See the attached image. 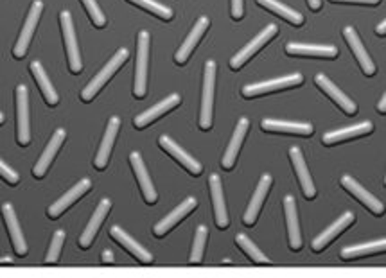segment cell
<instances>
[{"label": "cell", "mask_w": 386, "mask_h": 278, "mask_svg": "<svg viewBox=\"0 0 386 278\" xmlns=\"http://www.w3.org/2000/svg\"><path fill=\"white\" fill-rule=\"evenodd\" d=\"M372 129H374L372 122H368V121L360 122V124L350 126V128H343V129H338V132L326 133V135H323V144L333 146V144L343 142V140H350V139H356V137L367 135V133H370Z\"/></svg>", "instance_id": "f546056e"}, {"label": "cell", "mask_w": 386, "mask_h": 278, "mask_svg": "<svg viewBox=\"0 0 386 278\" xmlns=\"http://www.w3.org/2000/svg\"><path fill=\"white\" fill-rule=\"evenodd\" d=\"M2 122H4V115L0 113V124H2Z\"/></svg>", "instance_id": "c3c4849f"}, {"label": "cell", "mask_w": 386, "mask_h": 278, "mask_svg": "<svg viewBox=\"0 0 386 278\" xmlns=\"http://www.w3.org/2000/svg\"><path fill=\"white\" fill-rule=\"evenodd\" d=\"M289 156H291L293 166H295V171H296V176H299L300 185H302V192L306 194L307 200H313L314 196H316V188H314L313 180H311V174H309V171H307L302 151H300L299 147H291Z\"/></svg>", "instance_id": "44dd1931"}, {"label": "cell", "mask_w": 386, "mask_h": 278, "mask_svg": "<svg viewBox=\"0 0 386 278\" xmlns=\"http://www.w3.org/2000/svg\"><path fill=\"white\" fill-rule=\"evenodd\" d=\"M248 128H250V121L242 117L241 121H239L237 128H235L234 137L230 139L227 153H225V156H223V164H221V166H223V169L230 171L232 167H234L235 158H237V153H239V149H241V144H242V140H245V135H247Z\"/></svg>", "instance_id": "83f0119b"}, {"label": "cell", "mask_w": 386, "mask_h": 278, "mask_svg": "<svg viewBox=\"0 0 386 278\" xmlns=\"http://www.w3.org/2000/svg\"><path fill=\"white\" fill-rule=\"evenodd\" d=\"M101 259L104 260V262H114V253H112L110 250H104V252H102Z\"/></svg>", "instance_id": "7bdbcfd3"}, {"label": "cell", "mask_w": 386, "mask_h": 278, "mask_svg": "<svg viewBox=\"0 0 386 278\" xmlns=\"http://www.w3.org/2000/svg\"><path fill=\"white\" fill-rule=\"evenodd\" d=\"M90 187H92V181L88 180V178H85V180L77 181V183L74 185V187L70 188V191L65 192V194L61 196V198L56 201V203L50 205V207H49V212H47V214H49V218L56 219L58 215L63 214V212L67 210V208L70 207V205L76 203V201L80 200L81 196L87 194L88 188H90Z\"/></svg>", "instance_id": "30bf717a"}, {"label": "cell", "mask_w": 386, "mask_h": 278, "mask_svg": "<svg viewBox=\"0 0 386 278\" xmlns=\"http://www.w3.org/2000/svg\"><path fill=\"white\" fill-rule=\"evenodd\" d=\"M63 241H65V232L63 230H58V232L54 233V239H53V242H50L49 253H47V257H45L47 264H53L60 259L61 248H63Z\"/></svg>", "instance_id": "74e56055"}, {"label": "cell", "mask_w": 386, "mask_h": 278, "mask_svg": "<svg viewBox=\"0 0 386 278\" xmlns=\"http://www.w3.org/2000/svg\"><path fill=\"white\" fill-rule=\"evenodd\" d=\"M180 105V95L173 94L169 97H166L163 101H160L159 105H155L153 108L146 109L144 113H140V115L135 117V126L136 128H146L148 124H151L153 121H156L159 117H162L163 113H167L169 109H173L174 106Z\"/></svg>", "instance_id": "ac0fdd59"}, {"label": "cell", "mask_w": 386, "mask_h": 278, "mask_svg": "<svg viewBox=\"0 0 386 278\" xmlns=\"http://www.w3.org/2000/svg\"><path fill=\"white\" fill-rule=\"evenodd\" d=\"M288 54L295 56H311V58H336L338 49L333 46H306V43H288L286 46Z\"/></svg>", "instance_id": "4dcf8cb0"}, {"label": "cell", "mask_w": 386, "mask_h": 278, "mask_svg": "<svg viewBox=\"0 0 386 278\" xmlns=\"http://www.w3.org/2000/svg\"><path fill=\"white\" fill-rule=\"evenodd\" d=\"M119 126H121L119 117H112L110 122H108L107 133H104V137H102V140H101V147H99V151H97V156H95L94 164L97 169H104L108 160H110V153L115 142V135H117V132H119Z\"/></svg>", "instance_id": "e0dca14e"}, {"label": "cell", "mask_w": 386, "mask_h": 278, "mask_svg": "<svg viewBox=\"0 0 386 278\" xmlns=\"http://www.w3.org/2000/svg\"><path fill=\"white\" fill-rule=\"evenodd\" d=\"M245 15V0H232V16L234 20L242 18Z\"/></svg>", "instance_id": "60d3db41"}, {"label": "cell", "mask_w": 386, "mask_h": 278, "mask_svg": "<svg viewBox=\"0 0 386 278\" xmlns=\"http://www.w3.org/2000/svg\"><path fill=\"white\" fill-rule=\"evenodd\" d=\"M148 60H149V33L142 31L139 34V53H136V74H135V97L146 95V81H148Z\"/></svg>", "instance_id": "3957f363"}, {"label": "cell", "mask_w": 386, "mask_h": 278, "mask_svg": "<svg viewBox=\"0 0 386 278\" xmlns=\"http://www.w3.org/2000/svg\"><path fill=\"white\" fill-rule=\"evenodd\" d=\"M257 2L262 6V8L277 13L279 16H282L284 20H288V22L295 23V26H302L304 16L300 15L299 11H295V9L288 8V6H284V4H280L279 0H257Z\"/></svg>", "instance_id": "d6a6232c"}, {"label": "cell", "mask_w": 386, "mask_h": 278, "mask_svg": "<svg viewBox=\"0 0 386 278\" xmlns=\"http://www.w3.org/2000/svg\"><path fill=\"white\" fill-rule=\"evenodd\" d=\"M31 72H33L34 79H36V83H38V87H40V90H42L43 97H45L47 105H50V106L58 105V101H60L58 92L54 90L53 83H50L49 77H47L42 63H40V61H33V63H31Z\"/></svg>", "instance_id": "1f68e13d"}, {"label": "cell", "mask_w": 386, "mask_h": 278, "mask_svg": "<svg viewBox=\"0 0 386 278\" xmlns=\"http://www.w3.org/2000/svg\"><path fill=\"white\" fill-rule=\"evenodd\" d=\"M302 83H304L302 74H291V75H286V77H277V79H269V81H262V83L247 85V87L242 88V95H245V97H255V95L269 94V92L282 90V88L299 87V85H302Z\"/></svg>", "instance_id": "277c9868"}, {"label": "cell", "mask_w": 386, "mask_h": 278, "mask_svg": "<svg viewBox=\"0 0 386 278\" xmlns=\"http://www.w3.org/2000/svg\"><path fill=\"white\" fill-rule=\"evenodd\" d=\"M379 112L386 113V95H382L381 101H379Z\"/></svg>", "instance_id": "f6af8a7d"}, {"label": "cell", "mask_w": 386, "mask_h": 278, "mask_svg": "<svg viewBox=\"0 0 386 278\" xmlns=\"http://www.w3.org/2000/svg\"><path fill=\"white\" fill-rule=\"evenodd\" d=\"M314 81H316V85H318V87L322 88V90L326 92V94L329 95V97L333 99V101L336 102V105L340 106V108L343 109L345 113H348V115H354V113L358 112L356 102H354L353 99H348L347 95H345L343 92H341L340 88H338L336 85H334L333 81H331V79L327 77V75L318 74V75H316V77H314Z\"/></svg>", "instance_id": "7c38bea8"}, {"label": "cell", "mask_w": 386, "mask_h": 278, "mask_svg": "<svg viewBox=\"0 0 386 278\" xmlns=\"http://www.w3.org/2000/svg\"><path fill=\"white\" fill-rule=\"evenodd\" d=\"M2 262H11V257H4V259H0V264Z\"/></svg>", "instance_id": "7dc6e473"}, {"label": "cell", "mask_w": 386, "mask_h": 278, "mask_svg": "<svg viewBox=\"0 0 386 278\" xmlns=\"http://www.w3.org/2000/svg\"><path fill=\"white\" fill-rule=\"evenodd\" d=\"M210 194H213V205H214V214H216V225L220 228H227L230 225V219H228L227 207H225V198H223V188H221V180L218 174H213L210 180Z\"/></svg>", "instance_id": "cb8c5ba5"}, {"label": "cell", "mask_w": 386, "mask_h": 278, "mask_svg": "<svg viewBox=\"0 0 386 278\" xmlns=\"http://www.w3.org/2000/svg\"><path fill=\"white\" fill-rule=\"evenodd\" d=\"M128 56H129L128 49L117 50V53H115V56L112 58V60L108 61L104 67H102V70L97 72V75L92 79L87 87H85V90L81 92V99H83V101H92V99L97 95V92H101V88L108 83V79L114 75V72H117L119 68L122 67V63L128 60Z\"/></svg>", "instance_id": "6da1fadb"}, {"label": "cell", "mask_w": 386, "mask_h": 278, "mask_svg": "<svg viewBox=\"0 0 386 278\" xmlns=\"http://www.w3.org/2000/svg\"><path fill=\"white\" fill-rule=\"evenodd\" d=\"M0 178H4V180L8 181V183H11V185H16V183H18V180H20L18 173H15L11 167L6 166L2 160H0Z\"/></svg>", "instance_id": "ab89813d"}, {"label": "cell", "mask_w": 386, "mask_h": 278, "mask_svg": "<svg viewBox=\"0 0 386 278\" xmlns=\"http://www.w3.org/2000/svg\"><path fill=\"white\" fill-rule=\"evenodd\" d=\"M129 2H133V4L140 6V8L148 9V11H151L153 15L160 16V18L163 20H171L173 18V11H171L169 8H166V6L159 4V2H155V0H129Z\"/></svg>", "instance_id": "8d00e7d4"}, {"label": "cell", "mask_w": 386, "mask_h": 278, "mask_svg": "<svg viewBox=\"0 0 386 278\" xmlns=\"http://www.w3.org/2000/svg\"><path fill=\"white\" fill-rule=\"evenodd\" d=\"M353 223H354L353 212H345V214L341 215L338 221H334L333 225L326 230V232H322L320 235H316V239H314L313 245H311L313 246L314 252H322V250L326 248L331 241H334V239H336V237L340 235L345 228H348V226L353 225Z\"/></svg>", "instance_id": "5bb4252c"}, {"label": "cell", "mask_w": 386, "mask_h": 278, "mask_svg": "<svg viewBox=\"0 0 386 278\" xmlns=\"http://www.w3.org/2000/svg\"><path fill=\"white\" fill-rule=\"evenodd\" d=\"M269 187H272V176H269V174H264V176L261 178V181H259L257 191H255V194H254V198H252L250 205H248L247 212H245V225H248V226L255 225Z\"/></svg>", "instance_id": "ffe728a7"}, {"label": "cell", "mask_w": 386, "mask_h": 278, "mask_svg": "<svg viewBox=\"0 0 386 278\" xmlns=\"http://www.w3.org/2000/svg\"><path fill=\"white\" fill-rule=\"evenodd\" d=\"M83 4H85V8H87L88 15L92 16V20H94L95 26L102 27L104 23H107V18H104V15H102L101 8H99L95 0H83Z\"/></svg>", "instance_id": "f35d334b"}, {"label": "cell", "mask_w": 386, "mask_h": 278, "mask_svg": "<svg viewBox=\"0 0 386 278\" xmlns=\"http://www.w3.org/2000/svg\"><path fill=\"white\" fill-rule=\"evenodd\" d=\"M284 212H286V221H288V235H289V245L291 250L299 252L302 248V233H300L299 225V214H296V205L293 196H286L284 198Z\"/></svg>", "instance_id": "9a60e30c"}, {"label": "cell", "mask_w": 386, "mask_h": 278, "mask_svg": "<svg viewBox=\"0 0 386 278\" xmlns=\"http://www.w3.org/2000/svg\"><path fill=\"white\" fill-rule=\"evenodd\" d=\"M207 226L200 225L196 230V239H194L193 245V253H191V264H198L201 262L203 259V250H205V242H207Z\"/></svg>", "instance_id": "d590c367"}, {"label": "cell", "mask_w": 386, "mask_h": 278, "mask_svg": "<svg viewBox=\"0 0 386 278\" xmlns=\"http://www.w3.org/2000/svg\"><path fill=\"white\" fill-rule=\"evenodd\" d=\"M275 33H277V26H275V23H269V26L266 27V29L262 31V33H259L257 36H255L254 40H252V42L248 43L247 47H245V49H241L237 54H235L234 58H232L230 67L234 68V70L241 68L242 65L247 63V61L250 60V58L254 56V54L257 53V50L261 49L262 46H266V43H268L269 40H272V38L275 36Z\"/></svg>", "instance_id": "52a82bcc"}, {"label": "cell", "mask_w": 386, "mask_h": 278, "mask_svg": "<svg viewBox=\"0 0 386 278\" xmlns=\"http://www.w3.org/2000/svg\"><path fill=\"white\" fill-rule=\"evenodd\" d=\"M42 9H43L42 2H40V0H34V4L31 6V9H29V16H27V20H26V26H23L22 33H20V36H18V42H16L15 49H13L15 58H23L27 54L31 38H33L34 29H36V23H38L40 15H42Z\"/></svg>", "instance_id": "8992f818"}, {"label": "cell", "mask_w": 386, "mask_h": 278, "mask_svg": "<svg viewBox=\"0 0 386 278\" xmlns=\"http://www.w3.org/2000/svg\"><path fill=\"white\" fill-rule=\"evenodd\" d=\"M110 207H112L110 200H102L101 203H99L97 210H95L94 215H92L90 223H88L87 228H85L83 235L80 237V246H81V248L87 250L88 246L92 245V241H94L95 233H97V230L101 228L102 221H104V218H107L108 212H110Z\"/></svg>", "instance_id": "4316f807"}, {"label": "cell", "mask_w": 386, "mask_h": 278, "mask_svg": "<svg viewBox=\"0 0 386 278\" xmlns=\"http://www.w3.org/2000/svg\"><path fill=\"white\" fill-rule=\"evenodd\" d=\"M196 205L198 203H196V200H194V198H187V200L183 201V203L180 205V207L174 208V210L171 212V214L167 215V218H163L162 221L156 223L155 228H153L155 235H159V237L166 235V233L169 232V230L173 228V226H176L180 221H182L183 218H186V215H189L191 212H193L194 208H196Z\"/></svg>", "instance_id": "4fadbf2b"}, {"label": "cell", "mask_w": 386, "mask_h": 278, "mask_svg": "<svg viewBox=\"0 0 386 278\" xmlns=\"http://www.w3.org/2000/svg\"><path fill=\"white\" fill-rule=\"evenodd\" d=\"M309 2V8L313 9V11H318L320 8H322V2L320 0H307Z\"/></svg>", "instance_id": "ee69618b"}, {"label": "cell", "mask_w": 386, "mask_h": 278, "mask_svg": "<svg viewBox=\"0 0 386 278\" xmlns=\"http://www.w3.org/2000/svg\"><path fill=\"white\" fill-rule=\"evenodd\" d=\"M340 183H341V187L347 188V191L350 192L354 198H358V200H360L361 203L368 208V210L374 212L375 215H381L382 212H385V207H382L381 201H379L377 198H374V194H370L368 191H365V188L361 187V185L354 180V178L343 176L340 180Z\"/></svg>", "instance_id": "8fae6325"}, {"label": "cell", "mask_w": 386, "mask_h": 278, "mask_svg": "<svg viewBox=\"0 0 386 278\" xmlns=\"http://www.w3.org/2000/svg\"><path fill=\"white\" fill-rule=\"evenodd\" d=\"M129 164H132L133 171H135V176H136V180H139L140 191H142L144 200L148 201L149 205H153L156 200H159V194H156L155 187H153V181H151V178H149L148 169H146V166H144V160H142V156H140L139 153H132V156H129Z\"/></svg>", "instance_id": "9c48e42d"}, {"label": "cell", "mask_w": 386, "mask_h": 278, "mask_svg": "<svg viewBox=\"0 0 386 278\" xmlns=\"http://www.w3.org/2000/svg\"><path fill=\"white\" fill-rule=\"evenodd\" d=\"M214 90H216V63H214V61H207V65H205L203 97H201V113H200L201 129L213 128Z\"/></svg>", "instance_id": "7a4b0ae2"}, {"label": "cell", "mask_w": 386, "mask_h": 278, "mask_svg": "<svg viewBox=\"0 0 386 278\" xmlns=\"http://www.w3.org/2000/svg\"><path fill=\"white\" fill-rule=\"evenodd\" d=\"M207 29H208V18L201 16V18L196 22V26L193 27V31H191V33L187 34L186 42H183V46L178 49L176 56H174L176 63H180V65L187 63V60H189L191 53H193L194 47L198 46V42H200L201 36H203L205 31H207Z\"/></svg>", "instance_id": "7402d4cb"}, {"label": "cell", "mask_w": 386, "mask_h": 278, "mask_svg": "<svg viewBox=\"0 0 386 278\" xmlns=\"http://www.w3.org/2000/svg\"><path fill=\"white\" fill-rule=\"evenodd\" d=\"M235 242H237L239 248L242 250V252L247 253V255H250V259L254 260V262L257 264H268L269 259L264 255V253L261 252V250L257 248V246L254 245V242L248 239V235H245V233H239L237 237H235Z\"/></svg>", "instance_id": "e575fe53"}, {"label": "cell", "mask_w": 386, "mask_h": 278, "mask_svg": "<svg viewBox=\"0 0 386 278\" xmlns=\"http://www.w3.org/2000/svg\"><path fill=\"white\" fill-rule=\"evenodd\" d=\"M61 29H63L65 46H67L70 70H73L74 74H80L81 68H83V63H81L80 49H77V40H76V33H74L73 16H70V13L68 11L61 13Z\"/></svg>", "instance_id": "5b68a950"}, {"label": "cell", "mask_w": 386, "mask_h": 278, "mask_svg": "<svg viewBox=\"0 0 386 278\" xmlns=\"http://www.w3.org/2000/svg\"><path fill=\"white\" fill-rule=\"evenodd\" d=\"M16 115H18V144L20 146H27L31 140L29 92L23 85L16 88Z\"/></svg>", "instance_id": "ba28073f"}, {"label": "cell", "mask_w": 386, "mask_h": 278, "mask_svg": "<svg viewBox=\"0 0 386 278\" xmlns=\"http://www.w3.org/2000/svg\"><path fill=\"white\" fill-rule=\"evenodd\" d=\"M343 34H345V40H347L348 46H350V49H353L354 56H356L358 63L361 65V68H363L365 74L374 75L375 65H374V61L370 60V56H368L367 50H365L363 43H361V40H360V36H358L356 31H354L353 27H345Z\"/></svg>", "instance_id": "2e32d148"}, {"label": "cell", "mask_w": 386, "mask_h": 278, "mask_svg": "<svg viewBox=\"0 0 386 278\" xmlns=\"http://www.w3.org/2000/svg\"><path fill=\"white\" fill-rule=\"evenodd\" d=\"M386 246L385 239L375 242H367V245H360V246H348V248L341 250L340 257L341 259H358V257H365V255H372V253H379L382 252Z\"/></svg>", "instance_id": "836d02e7"}, {"label": "cell", "mask_w": 386, "mask_h": 278, "mask_svg": "<svg viewBox=\"0 0 386 278\" xmlns=\"http://www.w3.org/2000/svg\"><path fill=\"white\" fill-rule=\"evenodd\" d=\"M262 129L273 133H288V135H313V126L309 122H288V121H273V119H264L262 121Z\"/></svg>", "instance_id": "d4e9b609"}, {"label": "cell", "mask_w": 386, "mask_h": 278, "mask_svg": "<svg viewBox=\"0 0 386 278\" xmlns=\"http://www.w3.org/2000/svg\"><path fill=\"white\" fill-rule=\"evenodd\" d=\"M63 140H65V132H63V129H58V132L54 133L53 140H50V142H49V146H47L45 149H43V153H42V156H40L38 164L34 166V169H33L34 176H36V178H43V176H45L47 169H49L50 162H53L54 156H56L58 149H60V147H61Z\"/></svg>", "instance_id": "f1b7e54d"}, {"label": "cell", "mask_w": 386, "mask_h": 278, "mask_svg": "<svg viewBox=\"0 0 386 278\" xmlns=\"http://www.w3.org/2000/svg\"><path fill=\"white\" fill-rule=\"evenodd\" d=\"M334 2H356V4H377L379 0H334Z\"/></svg>", "instance_id": "b9f144b4"}, {"label": "cell", "mask_w": 386, "mask_h": 278, "mask_svg": "<svg viewBox=\"0 0 386 278\" xmlns=\"http://www.w3.org/2000/svg\"><path fill=\"white\" fill-rule=\"evenodd\" d=\"M110 235L114 237L115 241L121 242V245L124 246V248L128 250L129 253H133V255H135L136 259L140 260V262H144V264L153 262V255H151V253H149L148 250L144 248V246H140L139 242H136L132 235H128V233H126L124 230L121 228V226H112V228H110Z\"/></svg>", "instance_id": "484cf974"}, {"label": "cell", "mask_w": 386, "mask_h": 278, "mask_svg": "<svg viewBox=\"0 0 386 278\" xmlns=\"http://www.w3.org/2000/svg\"><path fill=\"white\" fill-rule=\"evenodd\" d=\"M160 146H162V149H166L167 153L171 154L173 158H176L180 164H182L183 167H186L189 173L193 174H201V171H203V167H201V164L198 162V160H194L193 156H191L189 153H186V151L182 149V147L178 146L176 142H173V140L169 139L167 135L160 137Z\"/></svg>", "instance_id": "d6986e66"}, {"label": "cell", "mask_w": 386, "mask_h": 278, "mask_svg": "<svg viewBox=\"0 0 386 278\" xmlns=\"http://www.w3.org/2000/svg\"><path fill=\"white\" fill-rule=\"evenodd\" d=\"M2 214H4L6 225H8L9 235H11L13 248H15L16 255L23 257L27 253V245H26V239H23V235H22V230H20L18 219H16L15 208H13L9 203H6L4 207H2Z\"/></svg>", "instance_id": "603a6c76"}, {"label": "cell", "mask_w": 386, "mask_h": 278, "mask_svg": "<svg viewBox=\"0 0 386 278\" xmlns=\"http://www.w3.org/2000/svg\"><path fill=\"white\" fill-rule=\"evenodd\" d=\"M385 31H386V22H381L377 26V34H381L382 36V34H385Z\"/></svg>", "instance_id": "bcb514c9"}]
</instances>
